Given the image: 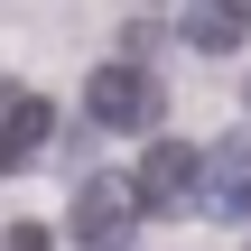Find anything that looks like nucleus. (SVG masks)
<instances>
[{
	"instance_id": "7",
	"label": "nucleus",
	"mask_w": 251,
	"mask_h": 251,
	"mask_svg": "<svg viewBox=\"0 0 251 251\" xmlns=\"http://www.w3.org/2000/svg\"><path fill=\"white\" fill-rule=\"evenodd\" d=\"M0 251H56V242H47L37 224H9V233H0Z\"/></svg>"
},
{
	"instance_id": "6",
	"label": "nucleus",
	"mask_w": 251,
	"mask_h": 251,
	"mask_svg": "<svg viewBox=\"0 0 251 251\" xmlns=\"http://www.w3.org/2000/svg\"><path fill=\"white\" fill-rule=\"evenodd\" d=\"M251 37V9L242 0H205V9H186V47H205V56H233Z\"/></svg>"
},
{
	"instance_id": "4",
	"label": "nucleus",
	"mask_w": 251,
	"mask_h": 251,
	"mask_svg": "<svg viewBox=\"0 0 251 251\" xmlns=\"http://www.w3.org/2000/svg\"><path fill=\"white\" fill-rule=\"evenodd\" d=\"M196 205H205L214 224H242L251 214V140H224V149L196 168Z\"/></svg>"
},
{
	"instance_id": "1",
	"label": "nucleus",
	"mask_w": 251,
	"mask_h": 251,
	"mask_svg": "<svg viewBox=\"0 0 251 251\" xmlns=\"http://www.w3.org/2000/svg\"><path fill=\"white\" fill-rule=\"evenodd\" d=\"M84 112L102 121V130H121V140H140V130H158V112H168V93H158V75L149 65H93V84H84Z\"/></svg>"
},
{
	"instance_id": "2",
	"label": "nucleus",
	"mask_w": 251,
	"mask_h": 251,
	"mask_svg": "<svg viewBox=\"0 0 251 251\" xmlns=\"http://www.w3.org/2000/svg\"><path fill=\"white\" fill-rule=\"evenodd\" d=\"M130 224H140V205H130V177H84L75 186V214H65V233L84 251H121L130 242Z\"/></svg>"
},
{
	"instance_id": "3",
	"label": "nucleus",
	"mask_w": 251,
	"mask_h": 251,
	"mask_svg": "<svg viewBox=\"0 0 251 251\" xmlns=\"http://www.w3.org/2000/svg\"><path fill=\"white\" fill-rule=\"evenodd\" d=\"M196 149L186 140H149V158H140V177H130V205L140 214H186V196H196Z\"/></svg>"
},
{
	"instance_id": "5",
	"label": "nucleus",
	"mask_w": 251,
	"mask_h": 251,
	"mask_svg": "<svg viewBox=\"0 0 251 251\" xmlns=\"http://www.w3.org/2000/svg\"><path fill=\"white\" fill-rule=\"evenodd\" d=\"M47 140H56V112L19 93V102L0 112V177H9V168H28V158H47Z\"/></svg>"
}]
</instances>
